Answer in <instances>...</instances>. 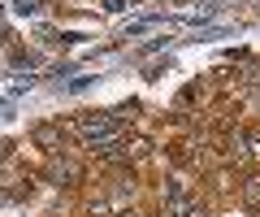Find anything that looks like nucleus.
Here are the masks:
<instances>
[{
	"instance_id": "nucleus-5",
	"label": "nucleus",
	"mask_w": 260,
	"mask_h": 217,
	"mask_svg": "<svg viewBox=\"0 0 260 217\" xmlns=\"http://www.w3.org/2000/svg\"><path fill=\"white\" fill-rule=\"evenodd\" d=\"M182 217H208V208H204V204H195V200H191V208H186Z\"/></svg>"
},
{
	"instance_id": "nucleus-4",
	"label": "nucleus",
	"mask_w": 260,
	"mask_h": 217,
	"mask_svg": "<svg viewBox=\"0 0 260 217\" xmlns=\"http://www.w3.org/2000/svg\"><path fill=\"white\" fill-rule=\"evenodd\" d=\"M243 196H247V204H260V178H247V187H243Z\"/></svg>"
},
{
	"instance_id": "nucleus-6",
	"label": "nucleus",
	"mask_w": 260,
	"mask_h": 217,
	"mask_svg": "<svg viewBox=\"0 0 260 217\" xmlns=\"http://www.w3.org/2000/svg\"><path fill=\"white\" fill-rule=\"evenodd\" d=\"M117 217H139V213H117Z\"/></svg>"
},
{
	"instance_id": "nucleus-2",
	"label": "nucleus",
	"mask_w": 260,
	"mask_h": 217,
	"mask_svg": "<svg viewBox=\"0 0 260 217\" xmlns=\"http://www.w3.org/2000/svg\"><path fill=\"white\" fill-rule=\"evenodd\" d=\"M52 178L61 182V187H74V182L83 178V170H78V161H56V165H52Z\"/></svg>"
},
{
	"instance_id": "nucleus-1",
	"label": "nucleus",
	"mask_w": 260,
	"mask_h": 217,
	"mask_svg": "<svg viewBox=\"0 0 260 217\" xmlns=\"http://www.w3.org/2000/svg\"><path fill=\"white\" fill-rule=\"evenodd\" d=\"M186 208H191V191H186L182 178H169L165 182V213L169 217H182Z\"/></svg>"
},
{
	"instance_id": "nucleus-3",
	"label": "nucleus",
	"mask_w": 260,
	"mask_h": 217,
	"mask_svg": "<svg viewBox=\"0 0 260 217\" xmlns=\"http://www.w3.org/2000/svg\"><path fill=\"white\" fill-rule=\"evenodd\" d=\"M35 143H44V148H56V131H52V126H39V131H35Z\"/></svg>"
},
{
	"instance_id": "nucleus-7",
	"label": "nucleus",
	"mask_w": 260,
	"mask_h": 217,
	"mask_svg": "<svg viewBox=\"0 0 260 217\" xmlns=\"http://www.w3.org/2000/svg\"><path fill=\"white\" fill-rule=\"evenodd\" d=\"M0 157H5V143H0Z\"/></svg>"
}]
</instances>
